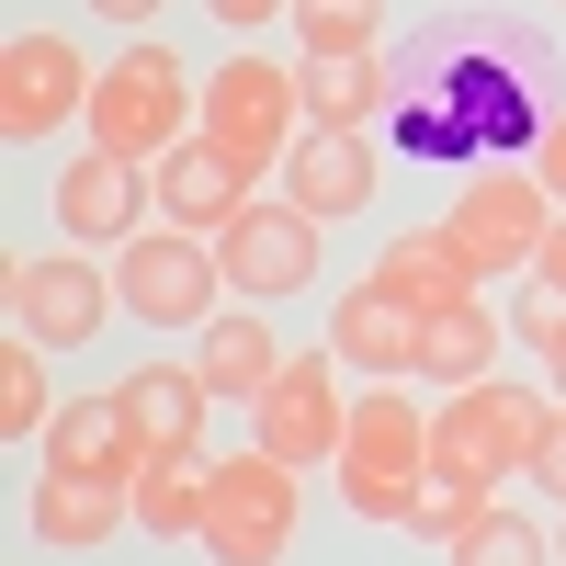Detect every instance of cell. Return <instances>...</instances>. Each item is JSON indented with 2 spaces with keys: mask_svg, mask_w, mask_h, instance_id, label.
Wrapping results in <instances>:
<instances>
[{
  "mask_svg": "<svg viewBox=\"0 0 566 566\" xmlns=\"http://www.w3.org/2000/svg\"><path fill=\"white\" fill-rule=\"evenodd\" d=\"M181 136H205V103H193V80H181L170 45L136 34L125 57L91 80V148H114V159H136V170H159Z\"/></svg>",
  "mask_w": 566,
  "mask_h": 566,
  "instance_id": "1",
  "label": "cell"
},
{
  "mask_svg": "<svg viewBox=\"0 0 566 566\" xmlns=\"http://www.w3.org/2000/svg\"><path fill=\"white\" fill-rule=\"evenodd\" d=\"M295 522H306V488H295V464L283 453H216V499H205V555L216 566H283L295 555Z\"/></svg>",
  "mask_w": 566,
  "mask_h": 566,
  "instance_id": "2",
  "label": "cell"
},
{
  "mask_svg": "<svg viewBox=\"0 0 566 566\" xmlns=\"http://www.w3.org/2000/svg\"><path fill=\"white\" fill-rule=\"evenodd\" d=\"M544 419H555V397L510 386V374H488V386H453V397L431 408V464H453V476H476V488H499V476H533Z\"/></svg>",
  "mask_w": 566,
  "mask_h": 566,
  "instance_id": "3",
  "label": "cell"
},
{
  "mask_svg": "<svg viewBox=\"0 0 566 566\" xmlns=\"http://www.w3.org/2000/svg\"><path fill=\"white\" fill-rule=\"evenodd\" d=\"M295 136H306L295 69H272V57H227V69H216V91H205V148L239 170V181L283 170V159H295Z\"/></svg>",
  "mask_w": 566,
  "mask_h": 566,
  "instance_id": "4",
  "label": "cell"
},
{
  "mask_svg": "<svg viewBox=\"0 0 566 566\" xmlns=\"http://www.w3.org/2000/svg\"><path fill=\"white\" fill-rule=\"evenodd\" d=\"M419 476H431V419H419L397 386L352 397V431H340V499L363 522H408Z\"/></svg>",
  "mask_w": 566,
  "mask_h": 566,
  "instance_id": "5",
  "label": "cell"
},
{
  "mask_svg": "<svg viewBox=\"0 0 566 566\" xmlns=\"http://www.w3.org/2000/svg\"><path fill=\"white\" fill-rule=\"evenodd\" d=\"M544 227H555V193H544L533 170H476V181L453 193L442 239L464 250V272L488 283V272H522V261L544 250Z\"/></svg>",
  "mask_w": 566,
  "mask_h": 566,
  "instance_id": "6",
  "label": "cell"
},
{
  "mask_svg": "<svg viewBox=\"0 0 566 566\" xmlns=\"http://www.w3.org/2000/svg\"><path fill=\"white\" fill-rule=\"evenodd\" d=\"M216 239H181V227H148V239H125V272H114V295L125 317H148V328H205L216 317Z\"/></svg>",
  "mask_w": 566,
  "mask_h": 566,
  "instance_id": "7",
  "label": "cell"
},
{
  "mask_svg": "<svg viewBox=\"0 0 566 566\" xmlns=\"http://www.w3.org/2000/svg\"><path fill=\"white\" fill-rule=\"evenodd\" d=\"M340 352H306V363H283L272 386L250 397V419H261V453H283V464H340V431H352V397H340Z\"/></svg>",
  "mask_w": 566,
  "mask_h": 566,
  "instance_id": "8",
  "label": "cell"
},
{
  "mask_svg": "<svg viewBox=\"0 0 566 566\" xmlns=\"http://www.w3.org/2000/svg\"><path fill=\"white\" fill-rule=\"evenodd\" d=\"M91 80H103V69H80L69 34H12V45H0V136H12V148L57 136L69 114H91Z\"/></svg>",
  "mask_w": 566,
  "mask_h": 566,
  "instance_id": "9",
  "label": "cell"
},
{
  "mask_svg": "<svg viewBox=\"0 0 566 566\" xmlns=\"http://www.w3.org/2000/svg\"><path fill=\"white\" fill-rule=\"evenodd\" d=\"M317 239H328V227L295 193H250V216L216 239V261H227L239 295H306V283H317Z\"/></svg>",
  "mask_w": 566,
  "mask_h": 566,
  "instance_id": "10",
  "label": "cell"
},
{
  "mask_svg": "<svg viewBox=\"0 0 566 566\" xmlns=\"http://www.w3.org/2000/svg\"><path fill=\"white\" fill-rule=\"evenodd\" d=\"M0 283H12V328L34 352H80L114 317V272H91V261H12Z\"/></svg>",
  "mask_w": 566,
  "mask_h": 566,
  "instance_id": "11",
  "label": "cell"
},
{
  "mask_svg": "<svg viewBox=\"0 0 566 566\" xmlns=\"http://www.w3.org/2000/svg\"><path fill=\"white\" fill-rule=\"evenodd\" d=\"M148 216H159V181L136 170V159H114V148L69 159V181H57V227H69L80 250H125V239H148Z\"/></svg>",
  "mask_w": 566,
  "mask_h": 566,
  "instance_id": "12",
  "label": "cell"
},
{
  "mask_svg": "<svg viewBox=\"0 0 566 566\" xmlns=\"http://www.w3.org/2000/svg\"><path fill=\"white\" fill-rule=\"evenodd\" d=\"M374 136H340V125H306L295 136V159H283V193H295L317 227H340V216H363L374 205Z\"/></svg>",
  "mask_w": 566,
  "mask_h": 566,
  "instance_id": "13",
  "label": "cell"
},
{
  "mask_svg": "<svg viewBox=\"0 0 566 566\" xmlns=\"http://www.w3.org/2000/svg\"><path fill=\"white\" fill-rule=\"evenodd\" d=\"M125 522H136V488L80 476V464H45V476H34V544H57V555H103Z\"/></svg>",
  "mask_w": 566,
  "mask_h": 566,
  "instance_id": "14",
  "label": "cell"
},
{
  "mask_svg": "<svg viewBox=\"0 0 566 566\" xmlns=\"http://www.w3.org/2000/svg\"><path fill=\"white\" fill-rule=\"evenodd\" d=\"M328 352L352 374H419V306L363 272V283H340V306H328Z\"/></svg>",
  "mask_w": 566,
  "mask_h": 566,
  "instance_id": "15",
  "label": "cell"
},
{
  "mask_svg": "<svg viewBox=\"0 0 566 566\" xmlns=\"http://www.w3.org/2000/svg\"><path fill=\"white\" fill-rule=\"evenodd\" d=\"M148 181H159V227H181V239H227V227L250 216V181L227 170L205 136H181V148H170Z\"/></svg>",
  "mask_w": 566,
  "mask_h": 566,
  "instance_id": "16",
  "label": "cell"
},
{
  "mask_svg": "<svg viewBox=\"0 0 566 566\" xmlns=\"http://www.w3.org/2000/svg\"><path fill=\"white\" fill-rule=\"evenodd\" d=\"M45 464H80V476H114V488H136V476H148V442H136L125 397L103 386V397H69L57 419H45Z\"/></svg>",
  "mask_w": 566,
  "mask_h": 566,
  "instance_id": "17",
  "label": "cell"
},
{
  "mask_svg": "<svg viewBox=\"0 0 566 566\" xmlns=\"http://www.w3.org/2000/svg\"><path fill=\"white\" fill-rule=\"evenodd\" d=\"M114 397H125V419H136V442H148V464H159V453H205V408H216V397H205L193 363H136Z\"/></svg>",
  "mask_w": 566,
  "mask_h": 566,
  "instance_id": "18",
  "label": "cell"
},
{
  "mask_svg": "<svg viewBox=\"0 0 566 566\" xmlns=\"http://www.w3.org/2000/svg\"><path fill=\"white\" fill-rule=\"evenodd\" d=\"M193 374H205V397H261L272 374H283V352H272V328L250 306H216L193 328Z\"/></svg>",
  "mask_w": 566,
  "mask_h": 566,
  "instance_id": "19",
  "label": "cell"
},
{
  "mask_svg": "<svg viewBox=\"0 0 566 566\" xmlns=\"http://www.w3.org/2000/svg\"><path fill=\"white\" fill-rule=\"evenodd\" d=\"M419 374H431L442 397L499 374V317H488V295H464V306H442V317H419Z\"/></svg>",
  "mask_w": 566,
  "mask_h": 566,
  "instance_id": "20",
  "label": "cell"
},
{
  "mask_svg": "<svg viewBox=\"0 0 566 566\" xmlns=\"http://www.w3.org/2000/svg\"><path fill=\"white\" fill-rule=\"evenodd\" d=\"M374 283H386V295H408L419 317H442V306L476 295V272H464V250L442 239V227H431V239H386V250H374Z\"/></svg>",
  "mask_w": 566,
  "mask_h": 566,
  "instance_id": "21",
  "label": "cell"
},
{
  "mask_svg": "<svg viewBox=\"0 0 566 566\" xmlns=\"http://www.w3.org/2000/svg\"><path fill=\"white\" fill-rule=\"evenodd\" d=\"M205 499H216V464L205 453H159L148 476H136V533H205Z\"/></svg>",
  "mask_w": 566,
  "mask_h": 566,
  "instance_id": "22",
  "label": "cell"
},
{
  "mask_svg": "<svg viewBox=\"0 0 566 566\" xmlns=\"http://www.w3.org/2000/svg\"><path fill=\"white\" fill-rule=\"evenodd\" d=\"M295 91H306V125L363 136V114L386 103V69H374V57H306V69H295Z\"/></svg>",
  "mask_w": 566,
  "mask_h": 566,
  "instance_id": "23",
  "label": "cell"
},
{
  "mask_svg": "<svg viewBox=\"0 0 566 566\" xmlns=\"http://www.w3.org/2000/svg\"><path fill=\"white\" fill-rule=\"evenodd\" d=\"M57 408H69V397H57V374H45V352L12 328V340H0V442H34Z\"/></svg>",
  "mask_w": 566,
  "mask_h": 566,
  "instance_id": "24",
  "label": "cell"
},
{
  "mask_svg": "<svg viewBox=\"0 0 566 566\" xmlns=\"http://www.w3.org/2000/svg\"><path fill=\"white\" fill-rule=\"evenodd\" d=\"M283 23L306 34V57H374V34H386V0H295Z\"/></svg>",
  "mask_w": 566,
  "mask_h": 566,
  "instance_id": "25",
  "label": "cell"
},
{
  "mask_svg": "<svg viewBox=\"0 0 566 566\" xmlns=\"http://www.w3.org/2000/svg\"><path fill=\"white\" fill-rule=\"evenodd\" d=\"M442 555H453V566H555V544L522 522V510H499V499L476 510V533H464V544H442Z\"/></svg>",
  "mask_w": 566,
  "mask_h": 566,
  "instance_id": "26",
  "label": "cell"
},
{
  "mask_svg": "<svg viewBox=\"0 0 566 566\" xmlns=\"http://www.w3.org/2000/svg\"><path fill=\"white\" fill-rule=\"evenodd\" d=\"M476 510H488V488H476V476H453V464H431V476H419V499H408V533L464 544V533H476Z\"/></svg>",
  "mask_w": 566,
  "mask_h": 566,
  "instance_id": "27",
  "label": "cell"
},
{
  "mask_svg": "<svg viewBox=\"0 0 566 566\" xmlns=\"http://www.w3.org/2000/svg\"><path fill=\"white\" fill-rule=\"evenodd\" d=\"M510 328H522L533 352H555V340H566V295H555V283H533V295L510 306Z\"/></svg>",
  "mask_w": 566,
  "mask_h": 566,
  "instance_id": "28",
  "label": "cell"
},
{
  "mask_svg": "<svg viewBox=\"0 0 566 566\" xmlns=\"http://www.w3.org/2000/svg\"><path fill=\"white\" fill-rule=\"evenodd\" d=\"M533 181H544L555 216H566V114H544V136H533Z\"/></svg>",
  "mask_w": 566,
  "mask_h": 566,
  "instance_id": "29",
  "label": "cell"
},
{
  "mask_svg": "<svg viewBox=\"0 0 566 566\" xmlns=\"http://www.w3.org/2000/svg\"><path fill=\"white\" fill-rule=\"evenodd\" d=\"M533 488H555V499H566V408L544 419V442H533Z\"/></svg>",
  "mask_w": 566,
  "mask_h": 566,
  "instance_id": "30",
  "label": "cell"
},
{
  "mask_svg": "<svg viewBox=\"0 0 566 566\" xmlns=\"http://www.w3.org/2000/svg\"><path fill=\"white\" fill-rule=\"evenodd\" d=\"M205 12H216V23H239V34H250V23H283V12H295V0H205Z\"/></svg>",
  "mask_w": 566,
  "mask_h": 566,
  "instance_id": "31",
  "label": "cell"
},
{
  "mask_svg": "<svg viewBox=\"0 0 566 566\" xmlns=\"http://www.w3.org/2000/svg\"><path fill=\"white\" fill-rule=\"evenodd\" d=\"M533 283H555V295H566V216L544 227V250H533Z\"/></svg>",
  "mask_w": 566,
  "mask_h": 566,
  "instance_id": "32",
  "label": "cell"
},
{
  "mask_svg": "<svg viewBox=\"0 0 566 566\" xmlns=\"http://www.w3.org/2000/svg\"><path fill=\"white\" fill-rule=\"evenodd\" d=\"M91 12H103V23H148L159 0H91Z\"/></svg>",
  "mask_w": 566,
  "mask_h": 566,
  "instance_id": "33",
  "label": "cell"
},
{
  "mask_svg": "<svg viewBox=\"0 0 566 566\" xmlns=\"http://www.w3.org/2000/svg\"><path fill=\"white\" fill-rule=\"evenodd\" d=\"M544 374H555V408H566V340H555V352H544Z\"/></svg>",
  "mask_w": 566,
  "mask_h": 566,
  "instance_id": "34",
  "label": "cell"
},
{
  "mask_svg": "<svg viewBox=\"0 0 566 566\" xmlns=\"http://www.w3.org/2000/svg\"><path fill=\"white\" fill-rule=\"evenodd\" d=\"M555 566H566V522H555Z\"/></svg>",
  "mask_w": 566,
  "mask_h": 566,
  "instance_id": "35",
  "label": "cell"
},
{
  "mask_svg": "<svg viewBox=\"0 0 566 566\" xmlns=\"http://www.w3.org/2000/svg\"><path fill=\"white\" fill-rule=\"evenodd\" d=\"M555 12H566V0H555Z\"/></svg>",
  "mask_w": 566,
  "mask_h": 566,
  "instance_id": "36",
  "label": "cell"
}]
</instances>
